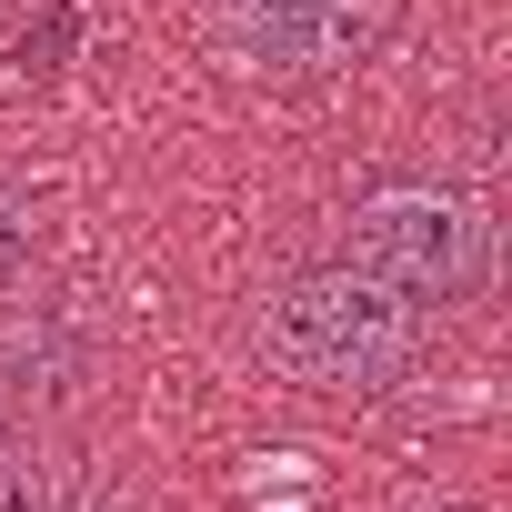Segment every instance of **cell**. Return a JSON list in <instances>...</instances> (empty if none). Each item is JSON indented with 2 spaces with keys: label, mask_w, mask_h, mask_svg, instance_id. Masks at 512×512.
<instances>
[{
  "label": "cell",
  "mask_w": 512,
  "mask_h": 512,
  "mask_svg": "<svg viewBox=\"0 0 512 512\" xmlns=\"http://www.w3.org/2000/svg\"><path fill=\"white\" fill-rule=\"evenodd\" d=\"M392 0H221V41L251 61V71H342L382 41Z\"/></svg>",
  "instance_id": "cell-3"
},
{
  "label": "cell",
  "mask_w": 512,
  "mask_h": 512,
  "mask_svg": "<svg viewBox=\"0 0 512 512\" xmlns=\"http://www.w3.org/2000/svg\"><path fill=\"white\" fill-rule=\"evenodd\" d=\"M342 251H352L362 272H382L402 302L442 312V302L482 292V272H492V221H482V201H462V191H372V201L352 211Z\"/></svg>",
  "instance_id": "cell-2"
},
{
  "label": "cell",
  "mask_w": 512,
  "mask_h": 512,
  "mask_svg": "<svg viewBox=\"0 0 512 512\" xmlns=\"http://www.w3.org/2000/svg\"><path fill=\"white\" fill-rule=\"evenodd\" d=\"M21 442H31V432H21V422H11V402H0V462H11V452H21Z\"/></svg>",
  "instance_id": "cell-6"
},
{
  "label": "cell",
  "mask_w": 512,
  "mask_h": 512,
  "mask_svg": "<svg viewBox=\"0 0 512 512\" xmlns=\"http://www.w3.org/2000/svg\"><path fill=\"white\" fill-rule=\"evenodd\" d=\"M262 352H272V372H292L312 392H382L422 352V302H402L382 272H362L342 251V262H312L302 282L272 292Z\"/></svg>",
  "instance_id": "cell-1"
},
{
  "label": "cell",
  "mask_w": 512,
  "mask_h": 512,
  "mask_svg": "<svg viewBox=\"0 0 512 512\" xmlns=\"http://www.w3.org/2000/svg\"><path fill=\"white\" fill-rule=\"evenodd\" d=\"M31 251H41V211H31L21 181H0V292L31 272Z\"/></svg>",
  "instance_id": "cell-4"
},
{
  "label": "cell",
  "mask_w": 512,
  "mask_h": 512,
  "mask_svg": "<svg viewBox=\"0 0 512 512\" xmlns=\"http://www.w3.org/2000/svg\"><path fill=\"white\" fill-rule=\"evenodd\" d=\"M61 512H131V502H121V492H81V482H71V502H61Z\"/></svg>",
  "instance_id": "cell-5"
}]
</instances>
